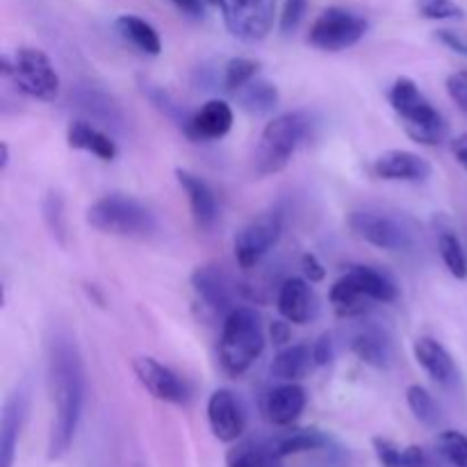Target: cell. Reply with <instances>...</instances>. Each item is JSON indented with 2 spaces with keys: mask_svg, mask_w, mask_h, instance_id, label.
<instances>
[{
  "mask_svg": "<svg viewBox=\"0 0 467 467\" xmlns=\"http://www.w3.org/2000/svg\"><path fill=\"white\" fill-rule=\"evenodd\" d=\"M48 386L55 406L48 459L59 461L76 441L85 406V363L76 337L67 328H57L48 337Z\"/></svg>",
  "mask_w": 467,
  "mask_h": 467,
  "instance_id": "6da1fadb",
  "label": "cell"
},
{
  "mask_svg": "<svg viewBox=\"0 0 467 467\" xmlns=\"http://www.w3.org/2000/svg\"><path fill=\"white\" fill-rule=\"evenodd\" d=\"M265 351V331L260 315L249 306H235L223 317L219 333V363L228 377L237 379Z\"/></svg>",
  "mask_w": 467,
  "mask_h": 467,
  "instance_id": "7a4b0ae2",
  "label": "cell"
},
{
  "mask_svg": "<svg viewBox=\"0 0 467 467\" xmlns=\"http://www.w3.org/2000/svg\"><path fill=\"white\" fill-rule=\"evenodd\" d=\"M388 100L404 121V130L410 140L424 146H436L445 141L447 121L433 108L431 100L422 94V89L415 85V80L397 78L388 91Z\"/></svg>",
  "mask_w": 467,
  "mask_h": 467,
  "instance_id": "3957f363",
  "label": "cell"
},
{
  "mask_svg": "<svg viewBox=\"0 0 467 467\" xmlns=\"http://www.w3.org/2000/svg\"><path fill=\"white\" fill-rule=\"evenodd\" d=\"M94 231L119 237H146L155 231V217L141 201L128 194H105L87 208Z\"/></svg>",
  "mask_w": 467,
  "mask_h": 467,
  "instance_id": "277c9868",
  "label": "cell"
},
{
  "mask_svg": "<svg viewBox=\"0 0 467 467\" xmlns=\"http://www.w3.org/2000/svg\"><path fill=\"white\" fill-rule=\"evenodd\" d=\"M306 128H308V121L301 112H285L274 117L265 126L258 149H255V173L272 176V173L283 171L290 164L295 150L299 149Z\"/></svg>",
  "mask_w": 467,
  "mask_h": 467,
  "instance_id": "5b68a950",
  "label": "cell"
},
{
  "mask_svg": "<svg viewBox=\"0 0 467 467\" xmlns=\"http://www.w3.org/2000/svg\"><path fill=\"white\" fill-rule=\"evenodd\" d=\"M3 76L12 78L18 91L44 103L59 96V76L48 55L39 48H18L12 57H3Z\"/></svg>",
  "mask_w": 467,
  "mask_h": 467,
  "instance_id": "8992f818",
  "label": "cell"
},
{
  "mask_svg": "<svg viewBox=\"0 0 467 467\" xmlns=\"http://www.w3.org/2000/svg\"><path fill=\"white\" fill-rule=\"evenodd\" d=\"M368 32V21L345 7H328L313 21L308 44L322 53H340L358 44Z\"/></svg>",
  "mask_w": 467,
  "mask_h": 467,
  "instance_id": "52a82bcc",
  "label": "cell"
},
{
  "mask_svg": "<svg viewBox=\"0 0 467 467\" xmlns=\"http://www.w3.org/2000/svg\"><path fill=\"white\" fill-rule=\"evenodd\" d=\"M223 21L228 32L242 41H263L276 18V0H223Z\"/></svg>",
  "mask_w": 467,
  "mask_h": 467,
  "instance_id": "ba28073f",
  "label": "cell"
},
{
  "mask_svg": "<svg viewBox=\"0 0 467 467\" xmlns=\"http://www.w3.org/2000/svg\"><path fill=\"white\" fill-rule=\"evenodd\" d=\"M354 237L383 251H409L413 246L410 233L395 217L377 210H356L347 219Z\"/></svg>",
  "mask_w": 467,
  "mask_h": 467,
  "instance_id": "9c48e42d",
  "label": "cell"
},
{
  "mask_svg": "<svg viewBox=\"0 0 467 467\" xmlns=\"http://www.w3.org/2000/svg\"><path fill=\"white\" fill-rule=\"evenodd\" d=\"M283 233V219L278 213L260 214L246 223L235 235V260L242 269H254L274 246Z\"/></svg>",
  "mask_w": 467,
  "mask_h": 467,
  "instance_id": "30bf717a",
  "label": "cell"
},
{
  "mask_svg": "<svg viewBox=\"0 0 467 467\" xmlns=\"http://www.w3.org/2000/svg\"><path fill=\"white\" fill-rule=\"evenodd\" d=\"M132 372L155 400L178 406L190 401V386L160 360L150 358V356H137L132 360Z\"/></svg>",
  "mask_w": 467,
  "mask_h": 467,
  "instance_id": "8fae6325",
  "label": "cell"
},
{
  "mask_svg": "<svg viewBox=\"0 0 467 467\" xmlns=\"http://www.w3.org/2000/svg\"><path fill=\"white\" fill-rule=\"evenodd\" d=\"M208 422L219 442H237L244 436L246 409L233 390L219 388L208 400Z\"/></svg>",
  "mask_w": 467,
  "mask_h": 467,
  "instance_id": "7c38bea8",
  "label": "cell"
},
{
  "mask_svg": "<svg viewBox=\"0 0 467 467\" xmlns=\"http://www.w3.org/2000/svg\"><path fill=\"white\" fill-rule=\"evenodd\" d=\"M369 171H372L374 178H381V181L418 182L427 181L431 176V164L422 155L413 153V150L395 149L379 155L372 167H369Z\"/></svg>",
  "mask_w": 467,
  "mask_h": 467,
  "instance_id": "4fadbf2b",
  "label": "cell"
},
{
  "mask_svg": "<svg viewBox=\"0 0 467 467\" xmlns=\"http://www.w3.org/2000/svg\"><path fill=\"white\" fill-rule=\"evenodd\" d=\"M233 108L222 99H213L201 105L185 126V135L194 141L222 140L233 128Z\"/></svg>",
  "mask_w": 467,
  "mask_h": 467,
  "instance_id": "5bb4252c",
  "label": "cell"
},
{
  "mask_svg": "<svg viewBox=\"0 0 467 467\" xmlns=\"http://www.w3.org/2000/svg\"><path fill=\"white\" fill-rule=\"evenodd\" d=\"M27 418V390L18 388L7 397L3 406V420H0V465L14 467L16 459L18 438H21L23 424Z\"/></svg>",
  "mask_w": 467,
  "mask_h": 467,
  "instance_id": "9a60e30c",
  "label": "cell"
},
{
  "mask_svg": "<svg viewBox=\"0 0 467 467\" xmlns=\"http://www.w3.org/2000/svg\"><path fill=\"white\" fill-rule=\"evenodd\" d=\"M306 401H308V395L299 383L283 381L265 397V415L276 427H292L304 413Z\"/></svg>",
  "mask_w": 467,
  "mask_h": 467,
  "instance_id": "2e32d148",
  "label": "cell"
},
{
  "mask_svg": "<svg viewBox=\"0 0 467 467\" xmlns=\"http://www.w3.org/2000/svg\"><path fill=\"white\" fill-rule=\"evenodd\" d=\"M192 287H194L196 296L210 308L213 313H231L233 306V290L228 276L217 267V265H203V267L194 269L192 274Z\"/></svg>",
  "mask_w": 467,
  "mask_h": 467,
  "instance_id": "e0dca14e",
  "label": "cell"
},
{
  "mask_svg": "<svg viewBox=\"0 0 467 467\" xmlns=\"http://www.w3.org/2000/svg\"><path fill=\"white\" fill-rule=\"evenodd\" d=\"M176 178L178 185L187 194V201H190L194 223L201 231H210L217 223V199H214V192L210 190V185L203 178L187 171V169H176Z\"/></svg>",
  "mask_w": 467,
  "mask_h": 467,
  "instance_id": "ac0fdd59",
  "label": "cell"
},
{
  "mask_svg": "<svg viewBox=\"0 0 467 467\" xmlns=\"http://www.w3.org/2000/svg\"><path fill=\"white\" fill-rule=\"evenodd\" d=\"M351 351L360 363L369 365L374 369H388L395 360V347L392 337L388 336L386 328L381 327H363L354 337H351Z\"/></svg>",
  "mask_w": 467,
  "mask_h": 467,
  "instance_id": "d6986e66",
  "label": "cell"
},
{
  "mask_svg": "<svg viewBox=\"0 0 467 467\" xmlns=\"http://www.w3.org/2000/svg\"><path fill=\"white\" fill-rule=\"evenodd\" d=\"M342 281L351 287V290L358 292L360 296H365L368 301H379V304H392L397 301V283L388 276L386 272L374 267H351L349 272L342 276Z\"/></svg>",
  "mask_w": 467,
  "mask_h": 467,
  "instance_id": "ffe728a7",
  "label": "cell"
},
{
  "mask_svg": "<svg viewBox=\"0 0 467 467\" xmlns=\"http://www.w3.org/2000/svg\"><path fill=\"white\" fill-rule=\"evenodd\" d=\"M315 310L313 287L304 278H287L278 290V313L290 324L310 322Z\"/></svg>",
  "mask_w": 467,
  "mask_h": 467,
  "instance_id": "44dd1931",
  "label": "cell"
},
{
  "mask_svg": "<svg viewBox=\"0 0 467 467\" xmlns=\"http://www.w3.org/2000/svg\"><path fill=\"white\" fill-rule=\"evenodd\" d=\"M415 360L420 363V368L429 374L436 383L441 386H450L456 379V365L454 358L450 356V351L441 345L433 337H420L413 345Z\"/></svg>",
  "mask_w": 467,
  "mask_h": 467,
  "instance_id": "7402d4cb",
  "label": "cell"
},
{
  "mask_svg": "<svg viewBox=\"0 0 467 467\" xmlns=\"http://www.w3.org/2000/svg\"><path fill=\"white\" fill-rule=\"evenodd\" d=\"M67 141H68V149L87 150V153L96 155V158L103 160V162H112L119 153L112 137L105 135L103 130H99L94 123L82 121V119L68 123Z\"/></svg>",
  "mask_w": 467,
  "mask_h": 467,
  "instance_id": "603a6c76",
  "label": "cell"
},
{
  "mask_svg": "<svg viewBox=\"0 0 467 467\" xmlns=\"http://www.w3.org/2000/svg\"><path fill=\"white\" fill-rule=\"evenodd\" d=\"M315 358H313V347L304 345H290L285 349H281L276 354V358L272 360V368H269V374L278 381H296L306 379L313 369Z\"/></svg>",
  "mask_w": 467,
  "mask_h": 467,
  "instance_id": "cb8c5ba5",
  "label": "cell"
},
{
  "mask_svg": "<svg viewBox=\"0 0 467 467\" xmlns=\"http://www.w3.org/2000/svg\"><path fill=\"white\" fill-rule=\"evenodd\" d=\"M114 27L121 35V39L128 41L140 53L150 55V57L162 53V39H160L158 30L144 18L135 16V14H123L114 21Z\"/></svg>",
  "mask_w": 467,
  "mask_h": 467,
  "instance_id": "d4e9b609",
  "label": "cell"
},
{
  "mask_svg": "<svg viewBox=\"0 0 467 467\" xmlns=\"http://www.w3.org/2000/svg\"><path fill=\"white\" fill-rule=\"evenodd\" d=\"M267 445L272 447L278 459H285V456L301 454V451L324 450V447L331 445V438L327 433L317 431V429H295V431L281 433L274 441H269Z\"/></svg>",
  "mask_w": 467,
  "mask_h": 467,
  "instance_id": "484cf974",
  "label": "cell"
},
{
  "mask_svg": "<svg viewBox=\"0 0 467 467\" xmlns=\"http://www.w3.org/2000/svg\"><path fill=\"white\" fill-rule=\"evenodd\" d=\"M237 103L244 112L254 114V117H265V114H272L278 105V89L274 82L263 80V78H255L249 85L242 87L240 91H235Z\"/></svg>",
  "mask_w": 467,
  "mask_h": 467,
  "instance_id": "4316f807",
  "label": "cell"
},
{
  "mask_svg": "<svg viewBox=\"0 0 467 467\" xmlns=\"http://www.w3.org/2000/svg\"><path fill=\"white\" fill-rule=\"evenodd\" d=\"M281 461L269 445L240 442L226 456V467H281Z\"/></svg>",
  "mask_w": 467,
  "mask_h": 467,
  "instance_id": "83f0119b",
  "label": "cell"
},
{
  "mask_svg": "<svg viewBox=\"0 0 467 467\" xmlns=\"http://www.w3.org/2000/svg\"><path fill=\"white\" fill-rule=\"evenodd\" d=\"M328 299H331V306L333 310H336L337 317L342 319L360 317V315L368 313V299L360 296L356 290H351L342 278H337V281L333 283L331 292H328Z\"/></svg>",
  "mask_w": 467,
  "mask_h": 467,
  "instance_id": "f1b7e54d",
  "label": "cell"
},
{
  "mask_svg": "<svg viewBox=\"0 0 467 467\" xmlns=\"http://www.w3.org/2000/svg\"><path fill=\"white\" fill-rule=\"evenodd\" d=\"M438 249H441V258L445 263L447 272L459 281L467 278V254L463 249V242L459 240L454 231H441L438 235Z\"/></svg>",
  "mask_w": 467,
  "mask_h": 467,
  "instance_id": "f546056e",
  "label": "cell"
},
{
  "mask_svg": "<svg viewBox=\"0 0 467 467\" xmlns=\"http://www.w3.org/2000/svg\"><path fill=\"white\" fill-rule=\"evenodd\" d=\"M406 401H409L410 413L415 415L420 424L429 429H436L441 424V409H438L436 400H433L431 392L422 386H409L406 390Z\"/></svg>",
  "mask_w": 467,
  "mask_h": 467,
  "instance_id": "4dcf8cb0",
  "label": "cell"
},
{
  "mask_svg": "<svg viewBox=\"0 0 467 467\" xmlns=\"http://www.w3.org/2000/svg\"><path fill=\"white\" fill-rule=\"evenodd\" d=\"M260 71V62L254 57H233L228 59L226 67H223V89L228 91H240L242 87L249 85L251 80H255Z\"/></svg>",
  "mask_w": 467,
  "mask_h": 467,
  "instance_id": "1f68e13d",
  "label": "cell"
},
{
  "mask_svg": "<svg viewBox=\"0 0 467 467\" xmlns=\"http://www.w3.org/2000/svg\"><path fill=\"white\" fill-rule=\"evenodd\" d=\"M438 451L454 467H467V436L454 429L438 433Z\"/></svg>",
  "mask_w": 467,
  "mask_h": 467,
  "instance_id": "d6a6232c",
  "label": "cell"
},
{
  "mask_svg": "<svg viewBox=\"0 0 467 467\" xmlns=\"http://www.w3.org/2000/svg\"><path fill=\"white\" fill-rule=\"evenodd\" d=\"M44 219L55 240L64 244L67 242V217H64V199L57 192H50L44 199Z\"/></svg>",
  "mask_w": 467,
  "mask_h": 467,
  "instance_id": "836d02e7",
  "label": "cell"
},
{
  "mask_svg": "<svg viewBox=\"0 0 467 467\" xmlns=\"http://www.w3.org/2000/svg\"><path fill=\"white\" fill-rule=\"evenodd\" d=\"M418 12L429 21H456L465 16L463 7L456 0H418Z\"/></svg>",
  "mask_w": 467,
  "mask_h": 467,
  "instance_id": "e575fe53",
  "label": "cell"
},
{
  "mask_svg": "<svg viewBox=\"0 0 467 467\" xmlns=\"http://www.w3.org/2000/svg\"><path fill=\"white\" fill-rule=\"evenodd\" d=\"M372 445L381 467H404V450H400L395 442L386 441V438H374Z\"/></svg>",
  "mask_w": 467,
  "mask_h": 467,
  "instance_id": "d590c367",
  "label": "cell"
},
{
  "mask_svg": "<svg viewBox=\"0 0 467 467\" xmlns=\"http://www.w3.org/2000/svg\"><path fill=\"white\" fill-rule=\"evenodd\" d=\"M306 5H308V0H285L281 14V30L285 32V35L299 27L301 18H304L306 14Z\"/></svg>",
  "mask_w": 467,
  "mask_h": 467,
  "instance_id": "8d00e7d4",
  "label": "cell"
},
{
  "mask_svg": "<svg viewBox=\"0 0 467 467\" xmlns=\"http://www.w3.org/2000/svg\"><path fill=\"white\" fill-rule=\"evenodd\" d=\"M447 94L459 105L461 112L467 114V71H454L447 78Z\"/></svg>",
  "mask_w": 467,
  "mask_h": 467,
  "instance_id": "74e56055",
  "label": "cell"
},
{
  "mask_svg": "<svg viewBox=\"0 0 467 467\" xmlns=\"http://www.w3.org/2000/svg\"><path fill=\"white\" fill-rule=\"evenodd\" d=\"M313 358L317 368H324L333 360V337L331 333H322L313 345Z\"/></svg>",
  "mask_w": 467,
  "mask_h": 467,
  "instance_id": "f35d334b",
  "label": "cell"
},
{
  "mask_svg": "<svg viewBox=\"0 0 467 467\" xmlns=\"http://www.w3.org/2000/svg\"><path fill=\"white\" fill-rule=\"evenodd\" d=\"M436 39L441 41L442 46H447L450 50H454V53H459V55H463V57H467V36L461 35V32L438 30Z\"/></svg>",
  "mask_w": 467,
  "mask_h": 467,
  "instance_id": "ab89813d",
  "label": "cell"
},
{
  "mask_svg": "<svg viewBox=\"0 0 467 467\" xmlns=\"http://www.w3.org/2000/svg\"><path fill=\"white\" fill-rule=\"evenodd\" d=\"M404 467H436V461L431 459L427 450L410 445L404 450Z\"/></svg>",
  "mask_w": 467,
  "mask_h": 467,
  "instance_id": "60d3db41",
  "label": "cell"
},
{
  "mask_svg": "<svg viewBox=\"0 0 467 467\" xmlns=\"http://www.w3.org/2000/svg\"><path fill=\"white\" fill-rule=\"evenodd\" d=\"M301 267H304L306 278H308L310 283H322L324 278H327V269H324V265L319 263L317 255L304 254V258H301Z\"/></svg>",
  "mask_w": 467,
  "mask_h": 467,
  "instance_id": "b9f144b4",
  "label": "cell"
},
{
  "mask_svg": "<svg viewBox=\"0 0 467 467\" xmlns=\"http://www.w3.org/2000/svg\"><path fill=\"white\" fill-rule=\"evenodd\" d=\"M451 155H454L456 162L467 171V132L451 140Z\"/></svg>",
  "mask_w": 467,
  "mask_h": 467,
  "instance_id": "7bdbcfd3",
  "label": "cell"
},
{
  "mask_svg": "<svg viewBox=\"0 0 467 467\" xmlns=\"http://www.w3.org/2000/svg\"><path fill=\"white\" fill-rule=\"evenodd\" d=\"M269 336H272L274 345H285L290 340V327L285 322H274L269 327Z\"/></svg>",
  "mask_w": 467,
  "mask_h": 467,
  "instance_id": "ee69618b",
  "label": "cell"
},
{
  "mask_svg": "<svg viewBox=\"0 0 467 467\" xmlns=\"http://www.w3.org/2000/svg\"><path fill=\"white\" fill-rule=\"evenodd\" d=\"M173 5H176L178 9H182V12L192 14V16H199V14H203V0H171Z\"/></svg>",
  "mask_w": 467,
  "mask_h": 467,
  "instance_id": "f6af8a7d",
  "label": "cell"
},
{
  "mask_svg": "<svg viewBox=\"0 0 467 467\" xmlns=\"http://www.w3.org/2000/svg\"><path fill=\"white\" fill-rule=\"evenodd\" d=\"M7 162H9V149L7 144H3V162H0V167L7 169Z\"/></svg>",
  "mask_w": 467,
  "mask_h": 467,
  "instance_id": "bcb514c9",
  "label": "cell"
},
{
  "mask_svg": "<svg viewBox=\"0 0 467 467\" xmlns=\"http://www.w3.org/2000/svg\"><path fill=\"white\" fill-rule=\"evenodd\" d=\"M203 3H205V5H222L223 0H203Z\"/></svg>",
  "mask_w": 467,
  "mask_h": 467,
  "instance_id": "7dc6e473",
  "label": "cell"
}]
</instances>
